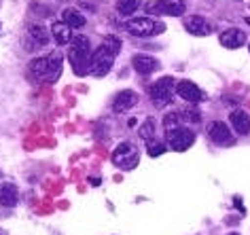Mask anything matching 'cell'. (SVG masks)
<instances>
[{"mask_svg":"<svg viewBox=\"0 0 250 235\" xmlns=\"http://www.w3.org/2000/svg\"><path fill=\"white\" fill-rule=\"evenodd\" d=\"M0 178H2V172H0Z\"/></svg>","mask_w":250,"mask_h":235,"instance_id":"29","label":"cell"},{"mask_svg":"<svg viewBox=\"0 0 250 235\" xmlns=\"http://www.w3.org/2000/svg\"><path fill=\"white\" fill-rule=\"evenodd\" d=\"M140 7H142V0H117V4H115L117 13L123 15V17L134 15Z\"/></svg>","mask_w":250,"mask_h":235,"instance_id":"20","label":"cell"},{"mask_svg":"<svg viewBox=\"0 0 250 235\" xmlns=\"http://www.w3.org/2000/svg\"><path fill=\"white\" fill-rule=\"evenodd\" d=\"M51 39L58 45H68L72 40V28H68L64 21H55L51 26Z\"/></svg>","mask_w":250,"mask_h":235,"instance_id":"18","label":"cell"},{"mask_svg":"<svg viewBox=\"0 0 250 235\" xmlns=\"http://www.w3.org/2000/svg\"><path fill=\"white\" fill-rule=\"evenodd\" d=\"M180 115H185L183 119H187V121H191V123H199V119H202V115H199V110H195V108H187V110H183Z\"/></svg>","mask_w":250,"mask_h":235,"instance_id":"25","label":"cell"},{"mask_svg":"<svg viewBox=\"0 0 250 235\" xmlns=\"http://www.w3.org/2000/svg\"><path fill=\"white\" fill-rule=\"evenodd\" d=\"M218 40L225 49H240L246 42V32H242L240 28H227L225 32H221Z\"/></svg>","mask_w":250,"mask_h":235,"instance_id":"13","label":"cell"},{"mask_svg":"<svg viewBox=\"0 0 250 235\" xmlns=\"http://www.w3.org/2000/svg\"><path fill=\"white\" fill-rule=\"evenodd\" d=\"M136 104H138V94L132 89H123V91H119L115 96V100H112V110H115V113H125V110L134 108Z\"/></svg>","mask_w":250,"mask_h":235,"instance_id":"12","label":"cell"},{"mask_svg":"<svg viewBox=\"0 0 250 235\" xmlns=\"http://www.w3.org/2000/svg\"><path fill=\"white\" fill-rule=\"evenodd\" d=\"M17 201H20V191H17L15 184H11V182L0 184V206L15 208Z\"/></svg>","mask_w":250,"mask_h":235,"instance_id":"15","label":"cell"},{"mask_svg":"<svg viewBox=\"0 0 250 235\" xmlns=\"http://www.w3.org/2000/svg\"><path fill=\"white\" fill-rule=\"evenodd\" d=\"M140 161V151L132 142H121L112 153V163L121 170H134Z\"/></svg>","mask_w":250,"mask_h":235,"instance_id":"5","label":"cell"},{"mask_svg":"<svg viewBox=\"0 0 250 235\" xmlns=\"http://www.w3.org/2000/svg\"><path fill=\"white\" fill-rule=\"evenodd\" d=\"M104 45L108 47V49H110V51L115 53V55H117L119 51H121V40H119L117 36H106V39H104Z\"/></svg>","mask_w":250,"mask_h":235,"instance_id":"24","label":"cell"},{"mask_svg":"<svg viewBox=\"0 0 250 235\" xmlns=\"http://www.w3.org/2000/svg\"><path fill=\"white\" fill-rule=\"evenodd\" d=\"M208 138L218 146H231L235 142L229 125L225 121H212L208 125Z\"/></svg>","mask_w":250,"mask_h":235,"instance_id":"9","label":"cell"},{"mask_svg":"<svg viewBox=\"0 0 250 235\" xmlns=\"http://www.w3.org/2000/svg\"><path fill=\"white\" fill-rule=\"evenodd\" d=\"M187 32L193 36H210L212 34V23L202 15H191L189 20H185Z\"/></svg>","mask_w":250,"mask_h":235,"instance_id":"11","label":"cell"},{"mask_svg":"<svg viewBox=\"0 0 250 235\" xmlns=\"http://www.w3.org/2000/svg\"><path fill=\"white\" fill-rule=\"evenodd\" d=\"M91 42L87 36L77 34L70 40V64L79 77H85L91 70Z\"/></svg>","mask_w":250,"mask_h":235,"instance_id":"2","label":"cell"},{"mask_svg":"<svg viewBox=\"0 0 250 235\" xmlns=\"http://www.w3.org/2000/svg\"><path fill=\"white\" fill-rule=\"evenodd\" d=\"M62 66H64V55L60 51H53L49 55H41V58L30 59L28 74L30 78L39 83H55L62 74Z\"/></svg>","mask_w":250,"mask_h":235,"instance_id":"1","label":"cell"},{"mask_svg":"<svg viewBox=\"0 0 250 235\" xmlns=\"http://www.w3.org/2000/svg\"><path fill=\"white\" fill-rule=\"evenodd\" d=\"M28 36L36 47H45L49 39H51V32H47V28L41 26V23H32V26L28 28Z\"/></svg>","mask_w":250,"mask_h":235,"instance_id":"19","label":"cell"},{"mask_svg":"<svg viewBox=\"0 0 250 235\" xmlns=\"http://www.w3.org/2000/svg\"><path fill=\"white\" fill-rule=\"evenodd\" d=\"M125 30L132 36H138V39H151V36L164 34L166 23L151 20V17H134V20L125 21Z\"/></svg>","mask_w":250,"mask_h":235,"instance_id":"3","label":"cell"},{"mask_svg":"<svg viewBox=\"0 0 250 235\" xmlns=\"http://www.w3.org/2000/svg\"><path fill=\"white\" fill-rule=\"evenodd\" d=\"M166 140H167V146L176 153H185L193 142H195V134L187 127H174V129H167L166 132Z\"/></svg>","mask_w":250,"mask_h":235,"instance_id":"7","label":"cell"},{"mask_svg":"<svg viewBox=\"0 0 250 235\" xmlns=\"http://www.w3.org/2000/svg\"><path fill=\"white\" fill-rule=\"evenodd\" d=\"M231 125H233V129L237 134H242V136H246L248 132H250V117H248V113L246 110H233V113H231Z\"/></svg>","mask_w":250,"mask_h":235,"instance_id":"16","label":"cell"},{"mask_svg":"<svg viewBox=\"0 0 250 235\" xmlns=\"http://www.w3.org/2000/svg\"><path fill=\"white\" fill-rule=\"evenodd\" d=\"M148 144V155H151V157H159V155H164L166 153V146L161 144V142H146Z\"/></svg>","mask_w":250,"mask_h":235,"instance_id":"23","label":"cell"},{"mask_svg":"<svg viewBox=\"0 0 250 235\" xmlns=\"http://www.w3.org/2000/svg\"><path fill=\"white\" fill-rule=\"evenodd\" d=\"M233 201H235V206H237V208H242V199H240V197H235ZM242 210H244V208H242Z\"/></svg>","mask_w":250,"mask_h":235,"instance_id":"26","label":"cell"},{"mask_svg":"<svg viewBox=\"0 0 250 235\" xmlns=\"http://www.w3.org/2000/svg\"><path fill=\"white\" fill-rule=\"evenodd\" d=\"M229 235H237V233H229Z\"/></svg>","mask_w":250,"mask_h":235,"instance_id":"28","label":"cell"},{"mask_svg":"<svg viewBox=\"0 0 250 235\" xmlns=\"http://www.w3.org/2000/svg\"><path fill=\"white\" fill-rule=\"evenodd\" d=\"M176 85H178V83L174 81L172 77H164V78H159L157 83H153V85H151V89H148V96H151L153 106H157V108L170 106Z\"/></svg>","mask_w":250,"mask_h":235,"instance_id":"4","label":"cell"},{"mask_svg":"<svg viewBox=\"0 0 250 235\" xmlns=\"http://www.w3.org/2000/svg\"><path fill=\"white\" fill-rule=\"evenodd\" d=\"M148 13L151 15H172V17H180L185 15L187 4L185 0H155L148 4Z\"/></svg>","mask_w":250,"mask_h":235,"instance_id":"8","label":"cell"},{"mask_svg":"<svg viewBox=\"0 0 250 235\" xmlns=\"http://www.w3.org/2000/svg\"><path fill=\"white\" fill-rule=\"evenodd\" d=\"M132 66L134 70L142 74V77H148V74H153L155 70H159L161 64L157 58H153V55H145V53H136L132 58Z\"/></svg>","mask_w":250,"mask_h":235,"instance_id":"10","label":"cell"},{"mask_svg":"<svg viewBox=\"0 0 250 235\" xmlns=\"http://www.w3.org/2000/svg\"><path fill=\"white\" fill-rule=\"evenodd\" d=\"M115 58H117V55L102 42V45H100L96 51L91 53V70L89 72L93 74V77H106V74L112 70Z\"/></svg>","mask_w":250,"mask_h":235,"instance_id":"6","label":"cell"},{"mask_svg":"<svg viewBox=\"0 0 250 235\" xmlns=\"http://www.w3.org/2000/svg\"><path fill=\"white\" fill-rule=\"evenodd\" d=\"M62 20H64V23L68 28H72V30H79V28H83L85 26V15L81 13L79 9H72V7H68L62 11Z\"/></svg>","mask_w":250,"mask_h":235,"instance_id":"17","label":"cell"},{"mask_svg":"<svg viewBox=\"0 0 250 235\" xmlns=\"http://www.w3.org/2000/svg\"><path fill=\"white\" fill-rule=\"evenodd\" d=\"M246 21H248V23H250V17H248V20H246Z\"/></svg>","mask_w":250,"mask_h":235,"instance_id":"27","label":"cell"},{"mask_svg":"<svg viewBox=\"0 0 250 235\" xmlns=\"http://www.w3.org/2000/svg\"><path fill=\"white\" fill-rule=\"evenodd\" d=\"M176 94L183 98V100L191 102V104H197V102L204 100V91L199 89L195 83H191V81H180L176 85Z\"/></svg>","mask_w":250,"mask_h":235,"instance_id":"14","label":"cell"},{"mask_svg":"<svg viewBox=\"0 0 250 235\" xmlns=\"http://www.w3.org/2000/svg\"><path fill=\"white\" fill-rule=\"evenodd\" d=\"M178 123H180V115H178V113H170V115L164 117V127H166V132H167V129H174V127H180Z\"/></svg>","mask_w":250,"mask_h":235,"instance_id":"22","label":"cell"},{"mask_svg":"<svg viewBox=\"0 0 250 235\" xmlns=\"http://www.w3.org/2000/svg\"><path fill=\"white\" fill-rule=\"evenodd\" d=\"M153 134H155V123H153V119H148V121H145V125H140V138L151 142Z\"/></svg>","mask_w":250,"mask_h":235,"instance_id":"21","label":"cell"}]
</instances>
